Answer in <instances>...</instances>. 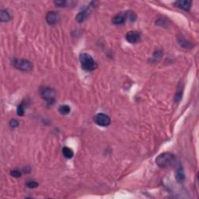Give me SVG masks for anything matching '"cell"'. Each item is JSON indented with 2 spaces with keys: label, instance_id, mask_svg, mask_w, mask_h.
Returning a JSON list of instances; mask_svg holds the SVG:
<instances>
[{
  "label": "cell",
  "instance_id": "1",
  "mask_svg": "<svg viewBox=\"0 0 199 199\" xmlns=\"http://www.w3.org/2000/svg\"><path fill=\"white\" fill-rule=\"evenodd\" d=\"M79 62L82 68L87 72H91L97 68V64L90 55L87 53L81 54L79 56Z\"/></svg>",
  "mask_w": 199,
  "mask_h": 199
},
{
  "label": "cell",
  "instance_id": "2",
  "mask_svg": "<svg viewBox=\"0 0 199 199\" xmlns=\"http://www.w3.org/2000/svg\"><path fill=\"white\" fill-rule=\"evenodd\" d=\"M175 161V157L170 152H163L157 157L156 163L161 168H167L171 166Z\"/></svg>",
  "mask_w": 199,
  "mask_h": 199
},
{
  "label": "cell",
  "instance_id": "3",
  "mask_svg": "<svg viewBox=\"0 0 199 199\" xmlns=\"http://www.w3.org/2000/svg\"><path fill=\"white\" fill-rule=\"evenodd\" d=\"M41 96L42 99L49 105L55 103L56 98V92L50 87H44L41 90Z\"/></svg>",
  "mask_w": 199,
  "mask_h": 199
},
{
  "label": "cell",
  "instance_id": "4",
  "mask_svg": "<svg viewBox=\"0 0 199 199\" xmlns=\"http://www.w3.org/2000/svg\"><path fill=\"white\" fill-rule=\"evenodd\" d=\"M12 66L21 71H31L33 68V64L29 60L23 58H15L12 61Z\"/></svg>",
  "mask_w": 199,
  "mask_h": 199
},
{
  "label": "cell",
  "instance_id": "5",
  "mask_svg": "<svg viewBox=\"0 0 199 199\" xmlns=\"http://www.w3.org/2000/svg\"><path fill=\"white\" fill-rule=\"evenodd\" d=\"M93 120L97 125L102 127H107L111 124V118L109 116L103 114V113H99V114H96Z\"/></svg>",
  "mask_w": 199,
  "mask_h": 199
},
{
  "label": "cell",
  "instance_id": "6",
  "mask_svg": "<svg viewBox=\"0 0 199 199\" xmlns=\"http://www.w3.org/2000/svg\"><path fill=\"white\" fill-rule=\"evenodd\" d=\"M60 15L58 12L51 11L47 12L46 16V21L49 25H55L59 22Z\"/></svg>",
  "mask_w": 199,
  "mask_h": 199
},
{
  "label": "cell",
  "instance_id": "7",
  "mask_svg": "<svg viewBox=\"0 0 199 199\" xmlns=\"http://www.w3.org/2000/svg\"><path fill=\"white\" fill-rule=\"evenodd\" d=\"M125 38L131 44H135V43H138L140 41V39H141V34L138 31H129V32L127 33Z\"/></svg>",
  "mask_w": 199,
  "mask_h": 199
},
{
  "label": "cell",
  "instance_id": "8",
  "mask_svg": "<svg viewBox=\"0 0 199 199\" xmlns=\"http://www.w3.org/2000/svg\"><path fill=\"white\" fill-rule=\"evenodd\" d=\"M174 5L177 7L180 8V9H183V10L188 11L191 9V6H192V1H189V0H179V1H177L174 3Z\"/></svg>",
  "mask_w": 199,
  "mask_h": 199
},
{
  "label": "cell",
  "instance_id": "9",
  "mask_svg": "<svg viewBox=\"0 0 199 199\" xmlns=\"http://www.w3.org/2000/svg\"><path fill=\"white\" fill-rule=\"evenodd\" d=\"M126 20V13L123 12V13H119L117 15L114 16L112 19V23L115 25H122L125 23Z\"/></svg>",
  "mask_w": 199,
  "mask_h": 199
},
{
  "label": "cell",
  "instance_id": "10",
  "mask_svg": "<svg viewBox=\"0 0 199 199\" xmlns=\"http://www.w3.org/2000/svg\"><path fill=\"white\" fill-rule=\"evenodd\" d=\"M89 15H90V11H89L88 9H85V10L81 11V12H79V13L76 15V21L79 22V23H82L86 19H87Z\"/></svg>",
  "mask_w": 199,
  "mask_h": 199
},
{
  "label": "cell",
  "instance_id": "11",
  "mask_svg": "<svg viewBox=\"0 0 199 199\" xmlns=\"http://www.w3.org/2000/svg\"><path fill=\"white\" fill-rule=\"evenodd\" d=\"M176 179L178 183H182L185 180V174H184V169L181 166L178 167L176 171Z\"/></svg>",
  "mask_w": 199,
  "mask_h": 199
},
{
  "label": "cell",
  "instance_id": "12",
  "mask_svg": "<svg viewBox=\"0 0 199 199\" xmlns=\"http://www.w3.org/2000/svg\"><path fill=\"white\" fill-rule=\"evenodd\" d=\"M177 41H178V43H179L180 45H181V47H184V48L190 49V48H192V46H193L190 41H188L187 40H186L185 38H184V37H182V36L178 37Z\"/></svg>",
  "mask_w": 199,
  "mask_h": 199
},
{
  "label": "cell",
  "instance_id": "13",
  "mask_svg": "<svg viewBox=\"0 0 199 199\" xmlns=\"http://www.w3.org/2000/svg\"><path fill=\"white\" fill-rule=\"evenodd\" d=\"M70 111H71V107L67 104L60 105L59 107H58V112L62 115H67V114H69Z\"/></svg>",
  "mask_w": 199,
  "mask_h": 199
},
{
  "label": "cell",
  "instance_id": "14",
  "mask_svg": "<svg viewBox=\"0 0 199 199\" xmlns=\"http://www.w3.org/2000/svg\"><path fill=\"white\" fill-rule=\"evenodd\" d=\"M62 154L66 159H72L74 156V152H73L72 149H70L68 147H63L62 149Z\"/></svg>",
  "mask_w": 199,
  "mask_h": 199
},
{
  "label": "cell",
  "instance_id": "15",
  "mask_svg": "<svg viewBox=\"0 0 199 199\" xmlns=\"http://www.w3.org/2000/svg\"><path fill=\"white\" fill-rule=\"evenodd\" d=\"M0 20L2 22H8L10 20V15L6 10H1L0 12Z\"/></svg>",
  "mask_w": 199,
  "mask_h": 199
},
{
  "label": "cell",
  "instance_id": "16",
  "mask_svg": "<svg viewBox=\"0 0 199 199\" xmlns=\"http://www.w3.org/2000/svg\"><path fill=\"white\" fill-rule=\"evenodd\" d=\"M183 91H184V87H183V86H181V87H178L176 95H175V98H174L175 101H176L177 103L179 102L180 100H181V98H182Z\"/></svg>",
  "mask_w": 199,
  "mask_h": 199
},
{
  "label": "cell",
  "instance_id": "17",
  "mask_svg": "<svg viewBox=\"0 0 199 199\" xmlns=\"http://www.w3.org/2000/svg\"><path fill=\"white\" fill-rule=\"evenodd\" d=\"M125 13H126L127 19H129L130 21L134 22L136 20V15L132 11H127V12H125Z\"/></svg>",
  "mask_w": 199,
  "mask_h": 199
},
{
  "label": "cell",
  "instance_id": "18",
  "mask_svg": "<svg viewBox=\"0 0 199 199\" xmlns=\"http://www.w3.org/2000/svg\"><path fill=\"white\" fill-rule=\"evenodd\" d=\"M10 175L12 177H20L22 175L21 172L20 171V170H12V171L10 172Z\"/></svg>",
  "mask_w": 199,
  "mask_h": 199
},
{
  "label": "cell",
  "instance_id": "19",
  "mask_svg": "<svg viewBox=\"0 0 199 199\" xmlns=\"http://www.w3.org/2000/svg\"><path fill=\"white\" fill-rule=\"evenodd\" d=\"M24 114V107H23V104L18 105V107H17V114L19 116H22Z\"/></svg>",
  "mask_w": 199,
  "mask_h": 199
},
{
  "label": "cell",
  "instance_id": "20",
  "mask_svg": "<svg viewBox=\"0 0 199 199\" xmlns=\"http://www.w3.org/2000/svg\"><path fill=\"white\" fill-rule=\"evenodd\" d=\"M18 125L19 122L17 120H16V119H12V120H10V122H9V126L12 128H17V127H18Z\"/></svg>",
  "mask_w": 199,
  "mask_h": 199
},
{
  "label": "cell",
  "instance_id": "21",
  "mask_svg": "<svg viewBox=\"0 0 199 199\" xmlns=\"http://www.w3.org/2000/svg\"><path fill=\"white\" fill-rule=\"evenodd\" d=\"M67 2L65 1V0H60V1H56L55 2V4L56 6H58V7H65L66 5Z\"/></svg>",
  "mask_w": 199,
  "mask_h": 199
},
{
  "label": "cell",
  "instance_id": "22",
  "mask_svg": "<svg viewBox=\"0 0 199 199\" xmlns=\"http://www.w3.org/2000/svg\"><path fill=\"white\" fill-rule=\"evenodd\" d=\"M27 186L29 188H35L38 186V184L35 181H30V182L27 183Z\"/></svg>",
  "mask_w": 199,
  "mask_h": 199
}]
</instances>
